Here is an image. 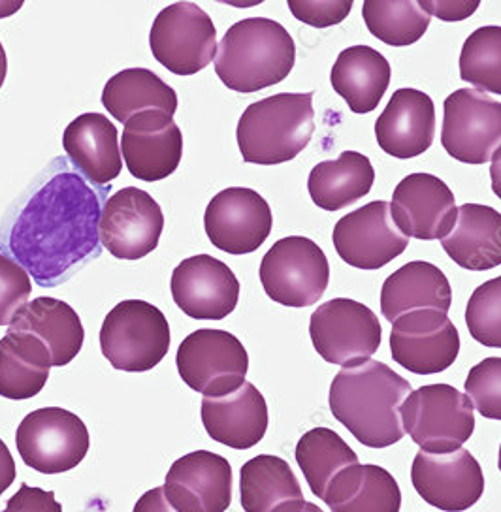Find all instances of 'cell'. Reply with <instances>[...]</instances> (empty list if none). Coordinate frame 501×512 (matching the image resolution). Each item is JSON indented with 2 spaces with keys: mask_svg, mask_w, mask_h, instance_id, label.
<instances>
[{
  "mask_svg": "<svg viewBox=\"0 0 501 512\" xmlns=\"http://www.w3.org/2000/svg\"><path fill=\"white\" fill-rule=\"evenodd\" d=\"M164 494L178 512H225L232 503V467L215 452L196 450L172 464Z\"/></svg>",
  "mask_w": 501,
  "mask_h": 512,
  "instance_id": "20",
  "label": "cell"
},
{
  "mask_svg": "<svg viewBox=\"0 0 501 512\" xmlns=\"http://www.w3.org/2000/svg\"><path fill=\"white\" fill-rule=\"evenodd\" d=\"M332 241L345 264L370 272L390 264L409 245L385 200H375L341 217L334 226Z\"/></svg>",
  "mask_w": 501,
  "mask_h": 512,
  "instance_id": "15",
  "label": "cell"
},
{
  "mask_svg": "<svg viewBox=\"0 0 501 512\" xmlns=\"http://www.w3.org/2000/svg\"><path fill=\"white\" fill-rule=\"evenodd\" d=\"M66 159L97 187L112 185L123 170L119 149V132L102 113H83L76 117L63 134Z\"/></svg>",
  "mask_w": 501,
  "mask_h": 512,
  "instance_id": "24",
  "label": "cell"
},
{
  "mask_svg": "<svg viewBox=\"0 0 501 512\" xmlns=\"http://www.w3.org/2000/svg\"><path fill=\"white\" fill-rule=\"evenodd\" d=\"M411 384L387 364L368 360L343 368L330 386V411L364 447L387 448L404 439L402 405Z\"/></svg>",
  "mask_w": 501,
  "mask_h": 512,
  "instance_id": "2",
  "label": "cell"
},
{
  "mask_svg": "<svg viewBox=\"0 0 501 512\" xmlns=\"http://www.w3.org/2000/svg\"><path fill=\"white\" fill-rule=\"evenodd\" d=\"M466 324L475 341L501 349V277L475 288L466 307Z\"/></svg>",
  "mask_w": 501,
  "mask_h": 512,
  "instance_id": "37",
  "label": "cell"
},
{
  "mask_svg": "<svg viewBox=\"0 0 501 512\" xmlns=\"http://www.w3.org/2000/svg\"><path fill=\"white\" fill-rule=\"evenodd\" d=\"M21 6H23L21 2H6V0H0V17L14 16Z\"/></svg>",
  "mask_w": 501,
  "mask_h": 512,
  "instance_id": "46",
  "label": "cell"
},
{
  "mask_svg": "<svg viewBox=\"0 0 501 512\" xmlns=\"http://www.w3.org/2000/svg\"><path fill=\"white\" fill-rule=\"evenodd\" d=\"M460 78L481 93L501 95V27L469 34L460 53Z\"/></svg>",
  "mask_w": 501,
  "mask_h": 512,
  "instance_id": "36",
  "label": "cell"
},
{
  "mask_svg": "<svg viewBox=\"0 0 501 512\" xmlns=\"http://www.w3.org/2000/svg\"><path fill=\"white\" fill-rule=\"evenodd\" d=\"M372 160L356 151H343L340 159L324 160L309 174L308 191L317 208L341 211L372 191Z\"/></svg>",
  "mask_w": 501,
  "mask_h": 512,
  "instance_id": "33",
  "label": "cell"
},
{
  "mask_svg": "<svg viewBox=\"0 0 501 512\" xmlns=\"http://www.w3.org/2000/svg\"><path fill=\"white\" fill-rule=\"evenodd\" d=\"M106 112L127 125L132 117L146 112H178L176 91L147 68H127L117 72L102 91Z\"/></svg>",
  "mask_w": 501,
  "mask_h": 512,
  "instance_id": "32",
  "label": "cell"
},
{
  "mask_svg": "<svg viewBox=\"0 0 501 512\" xmlns=\"http://www.w3.org/2000/svg\"><path fill=\"white\" fill-rule=\"evenodd\" d=\"M300 512H324V511H321V507H317V505H315V503H308V501H306V505H304V509H302V511Z\"/></svg>",
  "mask_w": 501,
  "mask_h": 512,
  "instance_id": "48",
  "label": "cell"
},
{
  "mask_svg": "<svg viewBox=\"0 0 501 512\" xmlns=\"http://www.w3.org/2000/svg\"><path fill=\"white\" fill-rule=\"evenodd\" d=\"M294 61V40L281 23L249 17L225 32L213 63L230 91L247 95L287 80Z\"/></svg>",
  "mask_w": 501,
  "mask_h": 512,
  "instance_id": "3",
  "label": "cell"
},
{
  "mask_svg": "<svg viewBox=\"0 0 501 512\" xmlns=\"http://www.w3.org/2000/svg\"><path fill=\"white\" fill-rule=\"evenodd\" d=\"M164 213L149 192L125 187L110 196L100 217V241L119 260H140L159 247Z\"/></svg>",
  "mask_w": 501,
  "mask_h": 512,
  "instance_id": "13",
  "label": "cell"
},
{
  "mask_svg": "<svg viewBox=\"0 0 501 512\" xmlns=\"http://www.w3.org/2000/svg\"><path fill=\"white\" fill-rule=\"evenodd\" d=\"M498 467H500V471H501V447H500V456H498Z\"/></svg>",
  "mask_w": 501,
  "mask_h": 512,
  "instance_id": "49",
  "label": "cell"
},
{
  "mask_svg": "<svg viewBox=\"0 0 501 512\" xmlns=\"http://www.w3.org/2000/svg\"><path fill=\"white\" fill-rule=\"evenodd\" d=\"M392 358L415 375H436L451 368L460 352V334L445 313L411 311L392 322Z\"/></svg>",
  "mask_w": 501,
  "mask_h": 512,
  "instance_id": "14",
  "label": "cell"
},
{
  "mask_svg": "<svg viewBox=\"0 0 501 512\" xmlns=\"http://www.w3.org/2000/svg\"><path fill=\"white\" fill-rule=\"evenodd\" d=\"M6 74H8V59H6L4 46H2V42H0V89H2V85H4Z\"/></svg>",
  "mask_w": 501,
  "mask_h": 512,
  "instance_id": "47",
  "label": "cell"
},
{
  "mask_svg": "<svg viewBox=\"0 0 501 512\" xmlns=\"http://www.w3.org/2000/svg\"><path fill=\"white\" fill-rule=\"evenodd\" d=\"M441 247L469 272H488L501 266V213L483 204H464L451 234Z\"/></svg>",
  "mask_w": 501,
  "mask_h": 512,
  "instance_id": "26",
  "label": "cell"
},
{
  "mask_svg": "<svg viewBox=\"0 0 501 512\" xmlns=\"http://www.w3.org/2000/svg\"><path fill=\"white\" fill-rule=\"evenodd\" d=\"M16 445L23 462L34 471L59 475L83 462L91 437L80 416L61 407H44L21 420Z\"/></svg>",
  "mask_w": 501,
  "mask_h": 512,
  "instance_id": "9",
  "label": "cell"
},
{
  "mask_svg": "<svg viewBox=\"0 0 501 512\" xmlns=\"http://www.w3.org/2000/svg\"><path fill=\"white\" fill-rule=\"evenodd\" d=\"M268 403L255 384H243L221 398L202 400V424L213 441L247 450L259 445L268 432Z\"/></svg>",
  "mask_w": 501,
  "mask_h": 512,
  "instance_id": "23",
  "label": "cell"
},
{
  "mask_svg": "<svg viewBox=\"0 0 501 512\" xmlns=\"http://www.w3.org/2000/svg\"><path fill=\"white\" fill-rule=\"evenodd\" d=\"M313 132V93H279L247 106L236 138L245 162L275 166L296 159Z\"/></svg>",
  "mask_w": 501,
  "mask_h": 512,
  "instance_id": "4",
  "label": "cell"
},
{
  "mask_svg": "<svg viewBox=\"0 0 501 512\" xmlns=\"http://www.w3.org/2000/svg\"><path fill=\"white\" fill-rule=\"evenodd\" d=\"M121 155L136 179L147 183L162 181L178 170L183 157V134L168 113H140L125 125Z\"/></svg>",
  "mask_w": 501,
  "mask_h": 512,
  "instance_id": "21",
  "label": "cell"
},
{
  "mask_svg": "<svg viewBox=\"0 0 501 512\" xmlns=\"http://www.w3.org/2000/svg\"><path fill=\"white\" fill-rule=\"evenodd\" d=\"M149 46L157 63L176 76H194L215 61L217 29L194 2H176L155 17Z\"/></svg>",
  "mask_w": 501,
  "mask_h": 512,
  "instance_id": "11",
  "label": "cell"
},
{
  "mask_svg": "<svg viewBox=\"0 0 501 512\" xmlns=\"http://www.w3.org/2000/svg\"><path fill=\"white\" fill-rule=\"evenodd\" d=\"M17 469L14 456L6 443L0 439V496L14 484L16 480Z\"/></svg>",
  "mask_w": 501,
  "mask_h": 512,
  "instance_id": "44",
  "label": "cell"
},
{
  "mask_svg": "<svg viewBox=\"0 0 501 512\" xmlns=\"http://www.w3.org/2000/svg\"><path fill=\"white\" fill-rule=\"evenodd\" d=\"M464 388L481 415L488 420H501V358L492 356L473 366Z\"/></svg>",
  "mask_w": 501,
  "mask_h": 512,
  "instance_id": "38",
  "label": "cell"
},
{
  "mask_svg": "<svg viewBox=\"0 0 501 512\" xmlns=\"http://www.w3.org/2000/svg\"><path fill=\"white\" fill-rule=\"evenodd\" d=\"M2 512H63L53 492L23 484L17 494L8 499Z\"/></svg>",
  "mask_w": 501,
  "mask_h": 512,
  "instance_id": "41",
  "label": "cell"
},
{
  "mask_svg": "<svg viewBox=\"0 0 501 512\" xmlns=\"http://www.w3.org/2000/svg\"><path fill=\"white\" fill-rule=\"evenodd\" d=\"M100 349L112 368L144 373L157 368L170 351V324L149 302H119L102 322Z\"/></svg>",
  "mask_w": 501,
  "mask_h": 512,
  "instance_id": "5",
  "label": "cell"
},
{
  "mask_svg": "<svg viewBox=\"0 0 501 512\" xmlns=\"http://www.w3.org/2000/svg\"><path fill=\"white\" fill-rule=\"evenodd\" d=\"M31 275L16 260L0 253V326H10L17 313L29 304Z\"/></svg>",
  "mask_w": 501,
  "mask_h": 512,
  "instance_id": "39",
  "label": "cell"
},
{
  "mask_svg": "<svg viewBox=\"0 0 501 512\" xmlns=\"http://www.w3.org/2000/svg\"><path fill=\"white\" fill-rule=\"evenodd\" d=\"M390 76L385 55L370 46H351L338 55L330 81L351 112L372 113L387 93Z\"/></svg>",
  "mask_w": 501,
  "mask_h": 512,
  "instance_id": "29",
  "label": "cell"
},
{
  "mask_svg": "<svg viewBox=\"0 0 501 512\" xmlns=\"http://www.w3.org/2000/svg\"><path fill=\"white\" fill-rule=\"evenodd\" d=\"M443 108V149L464 164L481 166L492 160L501 147V102L477 89H458Z\"/></svg>",
  "mask_w": 501,
  "mask_h": 512,
  "instance_id": "12",
  "label": "cell"
},
{
  "mask_svg": "<svg viewBox=\"0 0 501 512\" xmlns=\"http://www.w3.org/2000/svg\"><path fill=\"white\" fill-rule=\"evenodd\" d=\"M172 296L196 320H223L240 300V281L225 262L210 255L185 258L172 273Z\"/></svg>",
  "mask_w": 501,
  "mask_h": 512,
  "instance_id": "19",
  "label": "cell"
},
{
  "mask_svg": "<svg viewBox=\"0 0 501 512\" xmlns=\"http://www.w3.org/2000/svg\"><path fill=\"white\" fill-rule=\"evenodd\" d=\"M112 185L89 183L65 157L51 160L0 223V253L38 287L63 285L102 251L100 217Z\"/></svg>",
  "mask_w": 501,
  "mask_h": 512,
  "instance_id": "1",
  "label": "cell"
},
{
  "mask_svg": "<svg viewBox=\"0 0 501 512\" xmlns=\"http://www.w3.org/2000/svg\"><path fill=\"white\" fill-rule=\"evenodd\" d=\"M179 377L204 398H221L245 384L249 354L242 341L225 330H196L178 349Z\"/></svg>",
  "mask_w": 501,
  "mask_h": 512,
  "instance_id": "10",
  "label": "cell"
},
{
  "mask_svg": "<svg viewBox=\"0 0 501 512\" xmlns=\"http://www.w3.org/2000/svg\"><path fill=\"white\" fill-rule=\"evenodd\" d=\"M240 499L245 512H300L306 505L291 465L272 454H260L240 471Z\"/></svg>",
  "mask_w": 501,
  "mask_h": 512,
  "instance_id": "28",
  "label": "cell"
},
{
  "mask_svg": "<svg viewBox=\"0 0 501 512\" xmlns=\"http://www.w3.org/2000/svg\"><path fill=\"white\" fill-rule=\"evenodd\" d=\"M353 0H289L292 16L315 29H326L345 21Z\"/></svg>",
  "mask_w": 501,
  "mask_h": 512,
  "instance_id": "40",
  "label": "cell"
},
{
  "mask_svg": "<svg viewBox=\"0 0 501 512\" xmlns=\"http://www.w3.org/2000/svg\"><path fill=\"white\" fill-rule=\"evenodd\" d=\"M309 336L324 362L355 368L379 351L383 328L370 307L349 298H334L311 315Z\"/></svg>",
  "mask_w": 501,
  "mask_h": 512,
  "instance_id": "8",
  "label": "cell"
},
{
  "mask_svg": "<svg viewBox=\"0 0 501 512\" xmlns=\"http://www.w3.org/2000/svg\"><path fill=\"white\" fill-rule=\"evenodd\" d=\"M451 305L453 288L447 275L424 260L409 262L388 275L381 288V311L390 324L419 309H436L447 315Z\"/></svg>",
  "mask_w": 501,
  "mask_h": 512,
  "instance_id": "25",
  "label": "cell"
},
{
  "mask_svg": "<svg viewBox=\"0 0 501 512\" xmlns=\"http://www.w3.org/2000/svg\"><path fill=\"white\" fill-rule=\"evenodd\" d=\"M419 4L428 16L441 21H464L479 8L477 0H419Z\"/></svg>",
  "mask_w": 501,
  "mask_h": 512,
  "instance_id": "42",
  "label": "cell"
},
{
  "mask_svg": "<svg viewBox=\"0 0 501 512\" xmlns=\"http://www.w3.org/2000/svg\"><path fill=\"white\" fill-rule=\"evenodd\" d=\"M475 407L451 384H426L402 405V424L411 441L430 454L460 450L475 432Z\"/></svg>",
  "mask_w": 501,
  "mask_h": 512,
  "instance_id": "6",
  "label": "cell"
},
{
  "mask_svg": "<svg viewBox=\"0 0 501 512\" xmlns=\"http://www.w3.org/2000/svg\"><path fill=\"white\" fill-rule=\"evenodd\" d=\"M211 243L228 255H249L272 234L274 217L270 204L259 192L230 187L211 198L204 215Z\"/></svg>",
  "mask_w": 501,
  "mask_h": 512,
  "instance_id": "17",
  "label": "cell"
},
{
  "mask_svg": "<svg viewBox=\"0 0 501 512\" xmlns=\"http://www.w3.org/2000/svg\"><path fill=\"white\" fill-rule=\"evenodd\" d=\"M490 179H492V191L501 200V147L492 157V166H490Z\"/></svg>",
  "mask_w": 501,
  "mask_h": 512,
  "instance_id": "45",
  "label": "cell"
},
{
  "mask_svg": "<svg viewBox=\"0 0 501 512\" xmlns=\"http://www.w3.org/2000/svg\"><path fill=\"white\" fill-rule=\"evenodd\" d=\"M132 512H178L166 499L164 494V486L159 488H153L146 492L144 496L140 497L134 505V511Z\"/></svg>",
  "mask_w": 501,
  "mask_h": 512,
  "instance_id": "43",
  "label": "cell"
},
{
  "mask_svg": "<svg viewBox=\"0 0 501 512\" xmlns=\"http://www.w3.org/2000/svg\"><path fill=\"white\" fill-rule=\"evenodd\" d=\"M8 330L40 339L51 354L53 368L68 366L80 354L85 339L80 315L63 300L49 296L25 305Z\"/></svg>",
  "mask_w": 501,
  "mask_h": 512,
  "instance_id": "27",
  "label": "cell"
},
{
  "mask_svg": "<svg viewBox=\"0 0 501 512\" xmlns=\"http://www.w3.org/2000/svg\"><path fill=\"white\" fill-rule=\"evenodd\" d=\"M434 136L436 106L419 89H398L375 121L377 144L396 159H415L426 153L434 144Z\"/></svg>",
  "mask_w": 501,
  "mask_h": 512,
  "instance_id": "22",
  "label": "cell"
},
{
  "mask_svg": "<svg viewBox=\"0 0 501 512\" xmlns=\"http://www.w3.org/2000/svg\"><path fill=\"white\" fill-rule=\"evenodd\" d=\"M362 17L368 31L392 48H405L419 42L432 21L419 0H366Z\"/></svg>",
  "mask_w": 501,
  "mask_h": 512,
  "instance_id": "35",
  "label": "cell"
},
{
  "mask_svg": "<svg viewBox=\"0 0 501 512\" xmlns=\"http://www.w3.org/2000/svg\"><path fill=\"white\" fill-rule=\"evenodd\" d=\"M411 482L428 505L443 512L468 511L485 492L481 464L466 448L447 454L422 450L411 465Z\"/></svg>",
  "mask_w": 501,
  "mask_h": 512,
  "instance_id": "16",
  "label": "cell"
},
{
  "mask_svg": "<svg viewBox=\"0 0 501 512\" xmlns=\"http://www.w3.org/2000/svg\"><path fill=\"white\" fill-rule=\"evenodd\" d=\"M53 368L46 345L25 332H6L0 339V396L31 400L48 383Z\"/></svg>",
  "mask_w": 501,
  "mask_h": 512,
  "instance_id": "31",
  "label": "cell"
},
{
  "mask_svg": "<svg viewBox=\"0 0 501 512\" xmlns=\"http://www.w3.org/2000/svg\"><path fill=\"white\" fill-rule=\"evenodd\" d=\"M390 213L407 238L445 240L453 230L458 208L445 181L432 174L404 177L392 194Z\"/></svg>",
  "mask_w": 501,
  "mask_h": 512,
  "instance_id": "18",
  "label": "cell"
},
{
  "mask_svg": "<svg viewBox=\"0 0 501 512\" xmlns=\"http://www.w3.org/2000/svg\"><path fill=\"white\" fill-rule=\"evenodd\" d=\"M296 462L308 480L309 490L323 499L330 482L343 469L358 464V456L340 433L330 428H313L300 437L296 445Z\"/></svg>",
  "mask_w": 501,
  "mask_h": 512,
  "instance_id": "34",
  "label": "cell"
},
{
  "mask_svg": "<svg viewBox=\"0 0 501 512\" xmlns=\"http://www.w3.org/2000/svg\"><path fill=\"white\" fill-rule=\"evenodd\" d=\"M264 292L285 307L317 304L330 283V264L323 249L304 236L275 241L260 262Z\"/></svg>",
  "mask_w": 501,
  "mask_h": 512,
  "instance_id": "7",
  "label": "cell"
},
{
  "mask_svg": "<svg viewBox=\"0 0 501 512\" xmlns=\"http://www.w3.org/2000/svg\"><path fill=\"white\" fill-rule=\"evenodd\" d=\"M323 501L332 512H400L402 490L385 467L356 464L330 482Z\"/></svg>",
  "mask_w": 501,
  "mask_h": 512,
  "instance_id": "30",
  "label": "cell"
}]
</instances>
